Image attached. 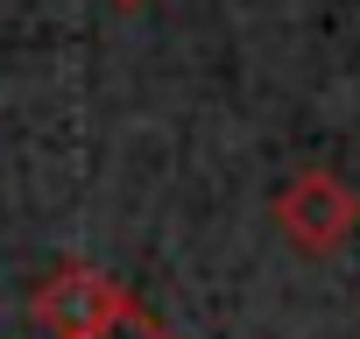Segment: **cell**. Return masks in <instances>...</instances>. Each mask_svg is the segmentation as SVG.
I'll return each mask as SVG.
<instances>
[{
  "mask_svg": "<svg viewBox=\"0 0 360 339\" xmlns=\"http://www.w3.org/2000/svg\"><path fill=\"white\" fill-rule=\"evenodd\" d=\"M99 339H169L155 318H134V325H120V332H99Z\"/></svg>",
  "mask_w": 360,
  "mask_h": 339,
  "instance_id": "obj_3",
  "label": "cell"
},
{
  "mask_svg": "<svg viewBox=\"0 0 360 339\" xmlns=\"http://www.w3.org/2000/svg\"><path fill=\"white\" fill-rule=\"evenodd\" d=\"M276 226L304 262H332L360 234V191L325 162H297L276 191Z\"/></svg>",
  "mask_w": 360,
  "mask_h": 339,
  "instance_id": "obj_2",
  "label": "cell"
},
{
  "mask_svg": "<svg viewBox=\"0 0 360 339\" xmlns=\"http://www.w3.org/2000/svg\"><path fill=\"white\" fill-rule=\"evenodd\" d=\"M113 8H148V0H113Z\"/></svg>",
  "mask_w": 360,
  "mask_h": 339,
  "instance_id": "obj_4",
  "label": "cell"
},
{
  "mask_svg": "<svg viewBox=\"0 0 360 339\" xmlns=\"http://www.w3.org/2000/svg\"><path fill=\"white\" fill-rule=\"evenodd\" d=\"M29 318H36L50 339H99V332H120V325H134V318H148V311H141V297H134L120 276L85 269V262H64V269H50V276L29 290Z\"/></svg>",
  "mask_w": 360,
  "mask_h": 339,
  "instance_id": "obj_1",
  "label": "cell"
}]
</instances>
